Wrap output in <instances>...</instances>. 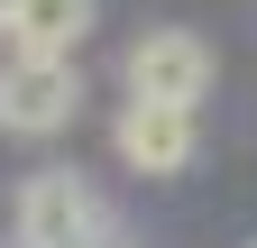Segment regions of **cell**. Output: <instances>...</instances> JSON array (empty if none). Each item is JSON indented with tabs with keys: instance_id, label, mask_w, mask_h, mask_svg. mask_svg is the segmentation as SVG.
<instances>
[{
	"instance_id": "cell-3",
	"label": "cell",
	"mask_w": 257,
	"mask_h": 248,
	"mask_svg": "<svg viewBox=\"0 0 257 248\" xmlns=\"http://www.w3.org/2000/svg\"><path fill=\"white\" fill-rule=\"evenodd\" d=\"M128 101H147V110H193L211 92V46L193 37V28H147L138 46H128Z\"/></svg>"
},
{
	"instance_id": "cell-7",
	"label": "cell",
	"mask_w": 257,
	"mask_h": 248,
	"mask_svg": "<svg viewBox=\"0 0 257 248\" xmlns=\"http://www.w3.org/2000/svg\"><path fill=\"white\" fill-rule=\"evenodd\" d=\"M10 248H19V239H10Z\"/></svg>"
},
{
	"instance_id": "cell-2",
	"label": "cell",
	"mask_w": 257,
	"mask_h": 248,
	"mask_svg": "<svg viewBox=\"0 0 257 248\" xmlns=\"http://www.w3.org/2000/svg\"><path fill=\"white\" fill-rule=\"evenodd\" d=\"M83 110V65L74 55H0V129L55 138Z\"/></svg>"
},
{
	"instance_id": "cell-4",
	"label": "cell",
	"mask_w": 257,
	"mask_h": 248,
	"mask_svg": "<svg viewBox=\"0 0 257 248\" xmlns=\"http://www.w3.org/2000/svg\"><path fill=\"white\" fill-rule=\"evenodd\" d=\"M110 147H119V166H138V175H184L193 166V110H147V101H128L110 119Z\"/></svg>"
},
{
	"instance_id": "cell-5",
	"label": "cell",
	"mask_w": 257,
	"mask_h": 248,
	"mask_svg": "<svg viewBox=\"0 0 257 248\" xmlns=\"http://www.w3.org/2000/svg\"><path fill=\"white\" fill-rule=\"evenodd\" d=\"M101 0H0V55H64L83 46V28Z\"/></svg>"
},
{
	"instance_id": "cell-1",
	"label": "cell",
	"mask_w": 257,
	"mask_h": 248,
	"mask_svg": "<svg viewBox=\"0 0 257 248\" xmlns=\"http://www.w3.org/2000/svg\"><path fill=\"white\" fill-rule=\"evenodd\" d=\"M101 239H119V230L74 166H37L19 184V248H101Z\"/></svg>"
},
{
	"instance_id": "cell-8",
	"label": "cell",
	"mask_w": 257,
	"mask_h": 248,
	"mask_svg": "<svg viewBox=\"0 0 257 248\" xmlns=\"http://www.w3.org/2000/svg\"><path fill=\"white\" fill-rule=\"evenodd\" d=\"M248 248H257V239H248Z\"/></svg>"
},
{
	"instance_id": "cell-6",
	"label": "cell",
	"mask_w": 257,
	"mask_h": 248,
	"mask_svg": "<svg viewBox=\"0 0 257 248\" xmlns=\"http://www.w3.org/2000/svg\"><path fill=\"white\" fill-rule=\"evenodd\" d=\"M101 248H128V239H101Z\"/></svg>"
}]
</instances>
